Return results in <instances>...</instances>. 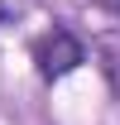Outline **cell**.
Segmentation results:
<instances>
[{
    "mask_svg": "<svg viewBox=\"0 0 120 125\" xmlns=\"http://www.w3.org/2000/svg\"><path fill=\"white\" fill-rule=\"evenodd\" d=\"M34 62H39V77L43 82H62L67 72H77L82 62H87V48L82 39L67 29H48L39 43H34Z\"/></svg>",
    "mask_w": 120,
    "mask_h": 125,
    "instance_id": "obj_1",
    "label": "cell"
},
{
    "mask_svg": "<svg viewBox=\"0 0 120 125\" xmlns=\"http://www.w3.org/2000/svg\"><path fill=\"white\" fill-rule=\"evenodd\" d=\"M5 19H10V10H5V5H0V24H5Z\"/></svg>",
    "mask_w": 120,
    "mask_h": 125,
    "instance_id": "obj_2",
    "label": "cell"
}]
</instances>
